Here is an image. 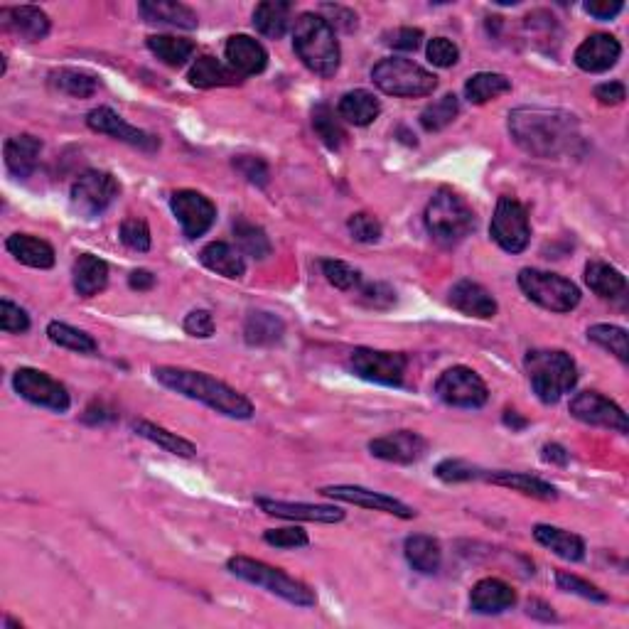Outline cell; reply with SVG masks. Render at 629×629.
<instances>
[{
  "instance_id": "cell-1",
  "label": "cell",
  "mask_w": 629,
  "mask_h": 629,
  "mask_svg": "<svg viewBox=\"0 0 629 629\" xmlns=\"http://www.w3.org/2000/svg\"><path fill=\"white\" fill-rule=\"evenodd\" d=\"M509 133L524 153L551 160L575 155L583 143L575 114L546 106H521L509 114Z\"/></svg>"
},
{
  "instance_id": "cell-2",
  "label": "cell",
  "mask_w": 629,
  "mask_h": 629,
  "mask_svg": "<svg viewBox=\"0 0 629 629\" xmlns=\"http://www.w3.org/2000/svg\"><path fill=\"white\" fill-rule=\"evenodd\" d=\"M153 376L165 389L175 391V394L185 396V399L200 401L204 406L222 413V416L236 418V421L254 418V403L236 389H231L229 384L214 379V376L182 367H155Z\"/></svg>"
},
{
  "instance_id": "cell-3",
  "label": "cell",
  "mask_w": 629,
  "mask_h": 629,
  "mask_svg": "<svg viewBox=\"0 0 629 629\" xmlns=\"http://www.w3.org/2000/svg\"><path fill=\"white\" fill-rule=\"evenodd\" d=\"M293 47L305 67L320 77H335L340 69V40H337L335 28L320 13H303L295 20Z\"/></svg>"
},
{
  "instance_id": "cell-4",
  "label": "cell",
  "mask_w": 629,
  "mask_h": 629,
  "mask_svg": "<svg viewBox=\"0 0 629 629\" xmlns=\"http://www.w3.org/2000/svg\"><path fill=\"white\" fill-rule=\"evenodd\" d=\"M531 389L544 403H556L578 384V367L563 349H531L524 359Z\"/></svg>"
},
{
  "instance_id": "cell-5",
  "label": "cell",
  "mask_w": 629,
  "mask_h": 629,
  "mask_svg": "<svg viewBox=\"0 0 629 629\" xmlns=\"http://www.w3.org/2000/svg\"><path fill=\"white\" fill-rule=\"evenodd\" d=\"M426 229L433 236V241H438L440 246H455L460 241H465L467 236L475 231V212H472L470 204L465 202V197H460L458 192L448 190V187H440L433 197H430L426 214Z\"/></svg>"
},
{
  "instance_id": "cell-6",
  "label": "cell",
  "mask_w": 629,
  "mask_h": 629,
  "mask_svg": "<svg viewBox=\"0 0 629 629\" xmlns=\"http://www.w3.org/2000/svg\"><path fill=\"white\" fill-rule=\"evenodd\" d=\"M227 568L231 575L246 580V583L256 585V588L266 590V593L276 595V598L290 602L295 607H315L317 595L310 585H305L303 580L290 578L288 573H283L281 568H273L268 563L256 561L249 556H234L227 561Z\"/></svg>"
},
{
  "instance_id": "cell-7",
  "label": "cell",
  "mask_w": 629,
  "mask_h": 629,
  "mask_svg": "<svg viewBox=\"0 0 629 629\" xmlns=\"http://www.w3.org/2000/svg\"><path fill=\"white\" fill-rule=\"evenodd\" d=\"M374 84L384 94L399 96V99H418L430 96L438 89V77L426 67L406 57H386L372 69Z\"/></svg>"
},
{
  "instance_id": "cell-8",
  "label": "cell",
  "mask_w": 629,
  "mask_h": 629,
  "mask_svg": "<svg viewBox=\"0 0 629 629\" xmlns=\"http://www.w3.org/2000/svg\"><path fill=\"white\" fill-rule=\"evenodd\" d=\"M519 288L531 303L551 313H571L580 303V288L558 273L524 268L519 273Z\"/></svg>"
},
{
  "instance_id": "cell-9",
  "label": "cell",
  "mask_w": 629,
  "mask_h": 629,
  "mask_svg": "<svg viewBox=\"0 0 629 629\" xmlns=\"http://www.w3.org/2000/svg\"><path fill=\"white\" fill-rule=\"evenodd\" d=\"M489 236L499 249L507 254H521L531 241V222L529 212L516 197L502 195L494 209L492 224H489Z\"/></svg>"
},
{
  "instance_id": "cell-10",
  "label": "cell",
  "mask_w": 629,
  "mask_h": 629,
  "mask_svg": "<svg viewBox=\"0 0 629 629\" xmlns=\"http://www.w3.org/2000/svg\"><path fill=\"white\" fill-rule=\"evenodd\" d=\"M118 195L121 185L111 172L86 170L72 185V207L84 217H99L116 202Z\"/></svg>"
},
{
  "instance_id": "cell-11",
  "label": "cell",
  "mask_w": 629,
  "mask_h": 629,
  "mask_svg": "<svg viewBox=\"0 0 629 629\" xmlns=\"http://www.w3.org/2000/svg\"><path fill=\"white\" fill-rule=\"evenodd\" d=\"M435 394L455 408H482L489 401V389L482 376L470 367H450L435 381Z\"/></svg>"
},
{
  "instance_id": "cell-12",
  "label": "cell",
  "mask_w": 629,
  "mask_h": 629,
  "mask_svg": "<svg viewBox=\"0 0 629 629\" xmlns=\"http://www.w3.org/2000/svg\"><path fill=\"white\" fill-rule=\"evenodd\" d=\"M349 369L359 379L374 381V384L401 386L408 369V359L401 352H381V349L359 347L349 357Z\"/></svg>"
},
{
  "instance_id": "cell-13",
  "label": "cell",
  "mask_w": 629,
  "mask_h": 629,
  "mask_svg": "<svg viewBox=\"0 0 629 629\" xmlns=\"http://www.w3.org/2000/svg\"><path fill=\"white\" fill-rule=\"evenodd\" d=\"M13 389L23 396L25 401L35 403V406L50 408V411L64 413L72 406L64 384H59L57 379H52L50 374L40 372V369L32 367H20L13 374Z\"/></svg>"
},
{
  "instance_id": "cell-14",
  "label": "cell",
  "mask_w": 629,
  "mask_h": 629,
  "mask_svg": "<svg viewBox=\"0 0 629 629\" xmlns=\"http://www.w3.org/2000/svg\"><path fill=\"white\" fill-rule=\"evenodd\" d=\"M568 411H571L575 421L585 423V426L617 430L620 435L629 433L627 413L615 401L598 394V391H580V394H575Z\"/></svg>"
},
{
  "instance_id": "cell-15",
  "label": "cell",
  "mask_w": 629,
  "mask_h": 629,
  "mask_svg": "<svg viewBox=\"0 0 629 629\" xmlns=\"http://www.w3.org/2000/svg\"><path fill=\"white\" fill-rule=\"evenodd\" d=\"M170 207L172 214L180 222L182 234L187 239H197V236H204L209 229H212L214 219H217V207L209 197H204L202 192L195 190H177L175 195L170 197Z\"/></svg>"
},
{
  "instance_id": "cell-16",
  "label": "cell",
  "mask_w": 629,
  "mask_h": 629,
  "mask_svg": "<svg viewBox=\"0 0 629 629\" xmlns=\"http://www.w3.org/2000/svg\"><path fill=\"white\" fill-rule=\"evenodd\" d=\"M86 126L94 133H104V136L116 138V141L133 145V148H141L145 153H155L160 148V138L153 133L141 131V128L131 126V123L123 121L109 106H99V109L89 111L86 116Z\"/></svg>"
},
{
  "instance_id": "cell-17",
  "label": "cell",
  "mask_w": 629,
  "mask_h": 629,
  "mask_svg": "<svg viewBox=\"0 0 629 629\" xmlns=\"http://www.w3.org/2000/svg\"><path fill=\"white\" fill-rule=\"evenodd\" d=\"M322 494L330 499H337V502H347V504H354V507L372 509V512L399 516V519H413V516H416V509L408 507V504L401 502V499L389 497V494H384V492H374V489H367V487L332 485V487H322Z\"/></svg>"
},
{
  "instance_id": "cell-18",
  "label": "cell",
  "mask_w": 629,
  "mask_h": 629,
  "mask_svg": "<svg viewBox=\"0 0 629 629\" xmlns=\"http://www.w3.org/2000/svg\"><path fill=\"white\" fill-rule=\"evenodd\" d=\"M369 453L396 465H413L428 453V440L416 430H396V433L374 438L369 443Z\"/></svg>"
},
{
  "instance_id": "cell-19",
  "label": "cell",
  "mask_w": 629,
  "mask_h": 629,
  "mask_svg": "<svg viewBox=\"0 0 629 629\" xmlns=\"http://www.w3.org/2000/svg\"><path fill=\"white\" fill-rule=\"evenodd\" d=\"M256 507L268 516L293 521H315V524H340L344 521V512L330 504H305V502H281V499L256 497Z\"/></svg>"
},
{
  "instance_id": "cell-20",
  "label": "cell",
  "mask_w": 629,
  "mask_h": 629,
  "mask_svg": "<svg viewBox=\"0 0 629 629\" xmlns=\"http://www.w3.org/2000/svg\"><path fill=\"white\" fill-rule=\"evenodd\" d=\"M620 57H622V45L612 35H605V32H595V35L585 37L573 55L578 69H583V72H590V74L607 72V69L615 67Z\"/></svg>"
},
{
  "instance_id": "cell-21",
  "label": "cell",
  "mask_w": 629,
  "mask_h": 629,
  "mask_svg": "<svg viewBox=\"0 0 629 629\" xmlns=\"http://www.w3.org/2000/svg\"><path fill=\"white\" fill-rule=\"evenodd\" d=\"M224 55L239 77H254L268 67L266 47L249 35H231L224 45Z\"/></svg>"
},
{
  "instance_id": "cell-22",
  "label": "cell",
  "mask_w": 629,
  "mask_h": 629,
  "mask_svg": "<svg viewBox=\"0 0 629 629\" xmlns=\"http://www.w3.org/2000/svg\"><path fill=\"white\" fill-rule=\"evenodd\" d=\"M5 30L13 35L23 37L25 42H40L50 35V18L45 10L35 8V5H15V8L0 10Z\"/></svg>"
},
{
  "instance_id": "cell-23",
  "label": "cell",
  "mask_w": 629,
  "mask_h": 629,
  "mask_svg": "<svg viewBox=\"0 0 629 629\" xmlns=\"http://www.w3.org/2000/svg\"><path fill=\"white\" fill-rule=\"evenodd\" d=\"M450 305L460 310L462 315L482 317V320H489L499 310L494 295L480 283L470 281V278H462V281L455 283L453 290H450Z\"/></svg>"
},
{
  "instance_id": "cell-24",
  "label": "cell",
  "mask_w": 629,
  "mask_h": 629,
  "mask_svg": "<svg viewBox=\"0 0 629 629\" xmlns=\"http://www.w3.org/2000/svg\"><path fill=\"white\" fill-rule=\"evenodd\" d=\"M516 605V590L499 578H482L470 593V607L477 615H499Z\"/></svg>"
},
{
  "instance_id": "cell-25",
  "label": "cell",
  "mask_w": 629,
  "mask_h": 629,
  "mask_svg": "<svg viewBox=\"0 0 629 629\" xmlns=\"http://www.w3.org/2000/svg\"><path fill=\"white\" fill-rule=\"evenodd\" d=\"M40 153H42V141L40 138L30 136V133L8 138V141H5V148H3L5 168H8V172L13 177L28 180V177L37 168Z\"/></svg>"
},
{
  "instance_id": "cell-26",
  "label": "cell",
  "mask_w": 629,
  "mask_h": 629,
  "mask_svg": "<svg viewBox=\"0 0 629 629\" xmlns=\"http://www.w3.org/2000/svg\"><path fill=\"white\" fill-rule=\"evenodd\" d=\"M138 13L143 15L148 23L172 25V28L195 30L200 25L195 10L185 3H175V0H143L138 5Z\"/></svg>"
},
{
  "instance_id": "cell-27",
  "label": "cell",
  "mask_w": 629,
  "mask_h": 629,
  "mask_svg": "<svg viewBox=\"0 0 629 629\" xmlns=\"http://www.w3.org/2000/svg\"><path fill=\"white\" fill-rule=\"evenodd\" d=\"M200 261L204 268H209V271L224 278H244L246 273L244 256H241L239 249L227 244V241H212V244L204 246Z\"/></svg>"
},
{
  "instance_id": "cell-28",
  "label": "cell",
  "mask_w": 629,
  "mask_h": 629,
  "mask_svg": "<svg viewBox=\"0 0 629 629\" xmlns=\"http://www.w3.org/2000/svg\"><path fill=\"white\" fill-rule=\"evenodd\" d=\"M534 539L541 546L553 551L556 556L566 558V561H583L585 558V541L578 534H571L566 529H558L551 524H536L534 526Z\"/></svg>"
},
{
  "instance_id": "cell-29",
  "label": "cell",
  "mask_w": 629,
  "mask_h": 629,
  "mask_svg": "<svg viewBox=\"0 0 629 629\" xmlns=\"http://www.w3.org/2000/svg\"><path fill=\"white\" fill-rule=\"evenodd\" d=\"M74 276V290L84 298H91V295L101 293L109 283V266H106L104 258L94 256V254H82L74 261L72 268Z\"/></svg>"
},
{
  "instance_id": "cell-30",
  "label": "cell",
  "mask_w": 629,
  "mask_h": 629,
  "mask_svg": "<svg viewBox=\"0 0 629 629\" xmlns=\"http://www.w3.org/2000/svg\"><path fill=\"white\" fill-rule=\"evenodd\" d=\"M5 249L10 256L18 258L20 263L30 268H52L55 266V249L47 241L37 239L30 234H13L5 241Z\"/></svg>"
},
{
  "instance_id": "cell-31",
  "label": "cell",
  "mask_w": 629,
  "mask_h": 629,
  "mask_svg": "<svg viewBox=\"0 0 629 629\" xmlns=\"http://www.w3.org/2000/svg\"><path fill=\"white\" fill-rule=\"evenodd\" d=\"M286 335V322L268 310H254L244 322V340L251 347H271Z\"/></svg>"
},
{
  "instance_id": "cell-32",
  "label": "cell",
  "mask_w": 629,
  "mask_h": 629,
  "mask_svg": "<svg viewBox=\"0 0 629 629\" xmlns=\"http://www.w3.org/2000/svg\"><path fill=\"white\" fill-rule=\"evenodd\" d=\"M485 480L494 482V485L499 487H507V489H514V492H521L526 494V497H534V499H544V502H553V499H558V489L551 485V482L541 480V477H534V475H526V472H492V475H487L485 472Z\"/></svg>"
},
{
  "instance_id": "cell-33",
  "label": "cell",
  "mask_w": 629,
  "mask_h": 629,
  "mask_svg": "<svg viewBox=\"0 0 629 629\" xmlns=\"http://www.w3.org/2000/svg\"><path fill=\"white\" fill-rule=\"evenodd\" d=\"M187 79H190V84L197 86V89H217V86H234L241 82V77L234 69L227 67L224 62H219L217 57L209 55L197 57V62L190 67Z\"/></svg>"
},
{
  "instance_id": "cell-34",
  "label": "cell",
  "mask_w": 629,
  "mask_h": 629,
  "mask_svg": "<svg viewBox=\"0 0 629 629\" xmlns=\"http://www.w3.org/2000/svg\"><path fill=\"white\" fill-rule=\"evenodd\" d=\"M403 553H406V561L411 563L413 571L423 575H433L440 571V563H443V551L440 544L433 536L416 534L408 536L406 544H403Z\"/></svg>"
},
{
  "instance_id": "cell-35",
  "label": "cell",
  "mask_w": 629,
  "mask_h": 629,
  "mask_svg": "<svg viewBox=\"0 0 629 629\" xmlns=\"http://www.w3.org/2000/svg\"><path fill=\"white\" fill-rule=\"evenodd\" d=\"M290 13H293V5L286 0H263L254 10V28L263 37L281 40L290 25Z\"/></svg>"
},
{
  "instance_id": "cell-36",
  "label": "cell",
  "mask_w": 629,
  "mask_h": 629,
  "mask_svg": "<svg viewBox=\"0 0 629 629\" xmlns=\"http://www.w3.org/2000/svg\"><path fill=\"white\" fill-rule=\"evenodd\" d=\"M337 111H340L344 121L354 123V126H369V123H374L379 118L381 104L372 91L354 89L342 96Z\"/></svg>"
},
{
  "instance_id": "cell-37",
  "label": "cell",
  "mask_w": 629,
  "mask_h": 629,
  "mask_svg": "<svg viewBox=\"0 0 629 629\" xmlns=\"http://www.w3.org/2000/svg\"><path fill=\"white\" fill-rule=\"evenodd\" d=\"M585 283L600 298H622L627 293V278L605 261H590L585 266Z\"/></svg>"
},
{
  "instance_id": "cell-38",
  "label": "cell",
  "mask_w": 629,
  "mask_h": 629,
  "mask_svg": "<svg viewBox=\"0 0 629 629\" xmlns=\"http://www.w3.org/2000/svg\"><path fill=\"white\" fill-rule=\"evenodd\" d=\"M133 433L141 435V438H145V440H150V443H155L158 448H163V450H168V453L177 455V458H195L197 455L195 443L185 440L182 435L170 433L168 428L155 426V423H150V421L133 423Z\"/></svg>"
},
{
  "instance_id": "cell-39",
  "label": "cell",
  "mask_w": 629,
  "mask_h": 629,
  "mask_svg": "<svg viewBox=\"0 0 629 629\" xmlns=\"http://www.w3.org/2000/svg\"><path fill=\"white\" fill-rule=\"evenodd\" d=\"M509 91H512V79L497 72H480V74H475V77L467 79V84H465L467 101L477 106L487 104V101H494L502 94H509Z\"/></svg>"
},
{
  "instance_id": "cell-40",
  "label": "cell",
  "mask_w": 629,
  "mask_h": 629,
  "mask_svg": "<svg viewBox=\"0 0 629 629\" xmlns=\"http://www.w3.org/2000/svg\"><path fill=\"white\" fill-rule=\"evenodd\" d=\"M50 84L55 86L57 91H62V94L74 96V99H89V96H94L96 89H99V79H96L94 74L72 67L55 69V72L50 74Z\"/></svg>"
},
{
  "instance_id": "cell-41",
  "label": "cell",
  "mask_w": 629,
  "mask_h": 629,
  "mask_svg": "<svg viewBox=\"0 0 629 629\" xmlns=\"http://www.w3.org/2000/svg\"><path fill=\"white\" fill-rule=\"evenodd\" d=\"M148 50L153 52L160 62H165L168 67H182L195 55V42L185 40V37H172V35H150L148 37Z\"/></svg>"
},
{
  "instance_id": "cell-42",
  "label": "cell",
  "mask_w": 629,
  "mask_h": 629,
  "mask_svg": "<svg viewBox=\"0 0 629 629\" xmlns=\"http://www.w3.org/2000/svg\"><path fill=\"white\" fill-rule=\"evenodd\" d=\"M460 114V101L455 94H445L440 96L438 101H433V104H428L426 109L421 111V126L423 131L428 133H438L443 131V128H448L450 123L455 121Z\"/></svg>"
},
{
  "instance_id": "cell-43",
  "label": "cell",
  "mask_w": 629,
  "mask_h": 629,
  "mask_svg": "<svg viewBox=\"0 0 629 629\" xmlns=\"http://www.w3.org/2000/svg\"><path fill=\"white\" fill-rule=\"evenodd\" d=\"M47 337H50L52 344L57 347L69 349V352H79V354H94L96 352V340L86 332L77 330V327L67 325V322H50L47 325Z\"/></svg>"
},
{
  "instance_id": "cell-44",
  "label": "cell",
  "mask_w": 629,
  "mask_h": 629,
  "mask_svg": "<svg viewBox=\"0 0 629 629\" xmlns=\"http://www.w3.org/2000/svg\"><path fill=\"white\" fill-rule=\"evenodd\" d=\"M234 236L236 244H239V249L244 251L246 256L258 258V261L271 256V241H268L266 231L256 227V224L239 219V222H234Z\"/></svg>"
},
{
  "instance_id": "cell-45",
  "label": "cell",
  "mask_w": 629,
  "mask_h": 629,
  "mask_svg": "<svg viewBox=\"0 0 629 629\" xmlns=\"http://www.w3.org/2000/svg\"><path fill=\"white\" fill-rule=\"evenodd\" d=\"M313 128H315L317 136L322 138V143H325L327 148H332V150L342 148L344 138H347L340 118L335 116L332 106H327V104H317L313 109Z\"/></svg>"
},
{
  "instance_id": "cell-46",
  "label": "cell",
  "mask_w": 629,
  "mask_h": 629,
  "mask_svg": "<svg viewBox=\"0 0 629 629\" xmlns=\"http://www.w3.org/2000/svg\"><path fill=\"white\" fill-rule=\"evenodd\" d=\"M588 340L595 342L602 349H607L610 354H615L620 362H629V340L625 327L593 325L588 330Z\"/></svg>"
},
{
  "instance_id": "cell-47",
  "label": "cell",
  "mask_w": 629,
  "mask_h": 629,
  "mask_svg": "<svg viewBox=\"0 0 629 629\" xmlns=\"http://www.w3.org/2000/svg\"><path fill=\"white\" fill-rule=\"evenodd\" d=\"M118 234H121L123 244H126L131 251H138V254L150 251V244H153V239H150V227L145 219H138V217L123 219Z\"/></svg>"
},
{
  "instance_id": "cell-48",
  "label": "cell",
  "mask_w": 629,
  "mask_h": 629,
  "mask_svg": "<svg viewBox=\"0 0 629 629\" xmlns=\"http://www.w3.org/2000/svg\"><path fill=\"white\" fill-rule=\"evenodd\" d=\"M556 585L563 590V593L580 595V598L593 600V602H607V595L602 593L598 585L588 583V580L580 578V575H575V573L558 571V573H556Z\"/></svg>"
},
{
  "instance_id": "cell-49",
  "label": "cell",
  "mask_w": 629,
  "mask_h": 629,
  "mask_svg": "<svg viewBox=\"0 0 629 629\" xmlns=\"http://www.w3.org/2000/svg\"><path fill=\"white\" fill-rule=\"evenodd\" d=\"M435 475H438L443 482H470V480H480V477H485V470H480V467L470 465V462H465V460L448 458L435 467Z\"/></svg>"
},
{
  "instance_id": "cell-50",
  "label": "cell",
  "mask_w": 629,
  "mask_h": 629,
  "mask_svg": "<svg viewBox=\"0 0 629 629\" xmlns=\"http://www.w3.org/2000/svg\"><path fill=\"white\" fill-rule=\"evenodd\" d=\"M320 266H322V273H325L327 281H330L335 288L352 290L359 283V271L357 268L349 266V263L337 261V258H325Z\"/></svg>"
},
{
  "instance_id": "cell-51",
  "label": "cell",
  "mask_w": 629,
  "mask_h": 629,
  "mask_svg": "<svg viewBox=\"0 0 629 629\" xmlns=\"http://www.w3.org/2000/svg\"><path fill=\"white\" fill-rule=\"evenodd\" d=\"M347 229L359 244H376L381 239V222L367 212L352 214L347 222Z\"/></svg>"
},
{
  "instance_id": "cell-52",
  "label": "cell",
  "mask_w": 629,
  "mask_h": 629,
  "mask_svg": "<svg viewBox=\"0 0 629 629\" xmlns=\"http://www.w3.org/2000/svg\"><path fill=\"white\" fill-rule=\"evenodd\" d=\"M0 327L8 335H23L30 330V315L20 305L10 303L8 298L0 300Z\"/></svg>"
},
{
  "instance_id": "cell-53",
  "label": "cell",
  "mask_w": 629,
  "mask_h": 629,
  "mask_svg": "<svg viewBox=\"0 0 629 629\" xmlns=\"http://www.w3.org/2000/svg\"><path fill=\"white\" fill-rule=\"evenodd\" d=\"M428 59L435 67L448 69L460 59V47L453 40H448V37H433L428 42Z\"/></svg>"
},
{
  "instance_id": "cell-54",
  "label": "cell",
  "mask_w": 629,
  "mask_h": 629,
  "mask_svg": "<svg viewBox=\"0 0 629 629\" xmlns=\"http://www.w3.org/2000/svg\"><path fill=\"white\" fill-rule=\"evenodd\" d=\"M234 170H239L241 177H246L256 187H266L268 180H271L268 165L261 158H254V155H239V158H234Z\"/></svg>"
},
{
  "instance_id": "cell-55",
  "label": "cell",
  "mask_w": 629,
  "mask_h": 629,
  "mask_svg": "<svg viewBox=\"0 0 629 629\" xmlns=\"http://www.w3.org/2000/svg\"><path fill=\"white\" fill-rule=\"evenodd\" d=\"M263 541L268 546H276V548H303L310 544L308 534L298 526H288V529H271L263 534Z\"/></svg>"
},
{
  "instance_id": "cell-56",
  "label": "cell",
  "mask_w": 629,
  "mask_h": 629,
  "mask_svg": "<svg viewBox=\"0 0 629 629\" xmlns=\"http://www.w3.org/2000/svg\"><path fill=\"white\" fill-rule=\"evenodd\" d=\"M217 325H214V317L209 310H192L185 317V332L192 337H200V340H209L214 335Z\"/></svg>"
},
{
  "instance_id": "cell-57",
  "label": "cell",
  "mask_w": 629,
  "mask_h": 629,
  "mask_svg": "<svg viewBox=\"0 0 629 629\" xmlns=\"http://www.w3.org/2000/svg\"><path fill=\"white\" fill-rule=\"evenodd\" d=\"M423 42V30L418 28H399L396 32H391L386 45H391L394 50L401 52H416Z\"/></svg>"
},
{
  "instance_id": "cell-58",
  "label": "cell",
  "mask_w": 629,
  "mask_h": 629,
  "mask_svg": "<svg viewBox=\"0 0 629 629\" xmlns=\"http://www.w3.org/2000/svg\"><path fill=\"white\" fill-rule=\"evenodd\" d=\"M583 8L585 13L593 15L595 20H612L625 10V3H622V0H590Z\"/></svg>"
},
{
  "instance_id": "cell-59",
  "label": "cell",
  "mask_w": 629,
  "mask_h": 629,
  "mask_svg": "<svg viewBox=\"0 0 629 629\" xmlns=\"http://www.w3.org/2000/svg\"><path fill=\"white\" fill-rule=\"evenodd\" d=\"M362 298L367 305H374V308H389L391 303H396V293L391 290L386 283H372L362 290Z\"/></svg>"
},
{
  "instance_id": "cell-60",
  "label": "cell",
  "mask_w": 629,
  "mask_h": 629,
  "mask_svg": "<svg viewBox=\"0 0 629 629\" xmlns=\"http://www.w3.org/2000/svg\"><path fill=\"white\" fill-rule=\"evenodd\" d=\"M593 94H595V99H598L602 106H617V104H622V101L627 99L625 84H620V82L598 84V86H595Z\"/></svg>"
},
{
  "instance_id": "cell-61",
  "label": "cell",
  "mask_w": 629,
  "mask_h": 629,
  "mask_svg": "<svg viewBox=\"0 0 629 629\" xmlns=\"http://www.w3.org/2000/svg\"><path fill=\"white\" fill-rule=\"evenodd\" d=\"M128 286L133 290H150L155 286V276L150 271H145V268H138V271H133L128 276Z\"/></svg>"
},
{
  "instance_id": "cell-62",
  "label": "cell",
  "mask_w": 629,
  "mask_h": 629,
  "mask_svg": "<svg viewBox=\"0 0 629 629\" xmlns=\"http://www.w3.org/2000/svg\"><path fill=\"white\" fill-rule=\"evenodd\" d=\"M544 460L553 462V465H568L571 455H568V450L563 448V445L551 443V445H544Z\"/></svg>"
},
{
  "instance_id": "cell-63",
  "label": "cell",
  "mask_w": 629,
  "mask_h": 629,
  "mask_svg": "<svg viewBox=\"0 0 629 629\" xmlns=\"http://www.w3.org/2000/svg\"><path fill=\"white\" fill-rule=\"evenodd\" d=\"M504 426H509L512 430H524L529 426V421H526V418H519L516 411H504Z\"/></svg>"
}]
</instances>
